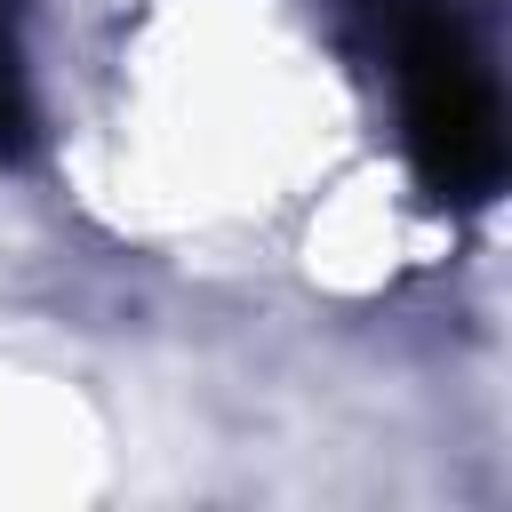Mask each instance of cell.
I'll list each match as a JSON object with an SVG mask.
<instances>
[{"mask_svg": "<svg viewBox=\"0 0 512 512\" xmlns=\"http://www.w3.org/2000/svg\"><path fill=\"white\" fill-rule=\"evenodd\" d=\"M32 144V48H24V0H0V160Z\"/></svg>", "mask_w": 512, "mask_h": 512, "instance_id": "2", "label": "cell"}, {"mask_svg": "<svg viewBox=\"0 0 512 512\" xmlns=\"http://www.w3.org/2000/svg\"><path fill=\"white\" fill-rule=\"evenodd\" d=\"M400 56V112H408V144L424 160V176L448 200H480L504 176V120H496V88L472 56V40L456 32V16H400L392 32Z\"/></svg>", "mask_w": 512, "mask_h": 512, "instance_id": "1", "label": "cell"}]
</instances>
